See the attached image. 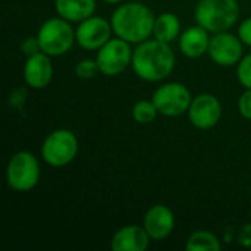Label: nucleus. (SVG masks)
<instances>
[{"label":"nucleus","instance_id":"obj_4","mask_svg":"<svg viewBox=\"0 0 251 251\" xmlns=\"http://www.w3.org/2000/svg\"><path fill=\"white\" fill-rule=\"evenodd\" d=\"M37 40L40 50L49 56H62L71 50L76 41L75 31L69 25V21L63 18L47 19L38 29Z\"/></svg>","mask_w":251,"mask_h":251},{"label":"nucleus","instance_id":"obj_20","mask_svg":"<svg viewBox=\"0 0 251 251\" xmlns=\"http://www.w3.org/2000/svg\"><path fill=\"white\" fill-rule=\"evenodd\" d=\"M100 72L99 63L94 59H82L75 66V75L79 79H91Z\"/></svg>","mask_w":251,"mask_h":251},{"label":"nucleus","instance_id":"obj_15","mask_svg":"<svg viewBox=\"0 0 251 251\" xmlns=\"http://www.w3.org/2000/svg\"><path fill=\"white\" fill-rule=\"evenodd\" d=\"M209 44H210L209 31L199 24L196 26L185 29L179 37V50L182 51L184 56L190 59H196L207 53Z\"/></svg>","mask_w":251,"mask_h":251},{"label":"nucleus","instance_id":"obj_17","mask_svg":"<svg viewBox=\"0 0 251 251\" xmlns=\"http://www.w3.org/2000/svg\"><path fill=\"white\" fill-rule=\"evenodd\" d=\"M181 31V22L172 12H165L154 19L153 35L156 40L163 43H172Z\"/></svg>","mask_w":251,"mask_h":251},{"label":"nucleus","instance_id":"obj_23","mask_svg":"<svg viewBox=\"0 0 251 251\" xmlns=\"http://www.w3.org/2000/svg\"><path fill=\"white\" fill-rule=\"evenodd\" d=\"M238 37L241 38V41L247 46L251 47V18L246 19L240 28H238Z\"/></svg>","mask_w":251,"mask_h":251},{"label":"nucleus","instance_id":"obj_1","mask_svg":"<svg viewBox=\"0 0 251 251\" xmlns=\"http://www.w3.org/2000/svg\"><path fill=\"white\" fill-rule=\"evenodd\" d=\"M132 69L144 81L157 82L168 78L175 66V54L169 43L146 40L132 53Z\"/></svg>","mask_w":251,"mask_h":251},{"label":"nucleus","instance_id":"obj_19","mask_svg":"<svg viewBox=\"0 0 251 251\" xmlns=\"http://www.w3.org/2000/svg\"><path fill=\"white\" fill-rule=\"evenodd\" d=\"M159 110L156 107V104L149 100H140L134 104L132 107V118L137 124H141V125H146V124H150L156 119Z\"/></svg>","mask_w":251,"mask_h":251},{"label":"nucleus","instance_id":"obj_10","mask_svg":"<svg viewBox=\"0 0 251 251\" xmlns=\"http://www.w3.org/2000/svg\"><path fill=\"white\" fill-rule=\"evenodd\" d=\"M209 56L219 66H234L243 57V41L226 31L216 32L210 38Z\"/></svg>","mask_w":251,"mask_h":251},{"label":"nucleus","instance_id":"obj_22","mask_svg":"<svg viewBox=\"0 0 251 251\" xmlns=\"http://www.w3.org/2000/svg\"><path fill=\"white\" fill-rule=\"evenodd\" d=\"M238 109L246 119H251V88H246V91L241 94L238 100Z\"/></svg>","mask_w":251,"mask_h":251},{"label":"nucleus","instance_id":"obj_8","mask_svg":"<svg viewBox=\"0 0 251 251\" xmlns=\"http://www.w3.org/2000/svg\"><path fill=\"white\" fill-rule=\"evenodd\" d=\"M131 43L116 37L110 38L101 49L97 51V63L100 68V74L106 76H116L122 74L132 62V50L129 47Z\"/></svg>","mask_w":251,"mask_h":251},{"label":"nucleus","instance_id":"obj_9","mask_svg":"<svg viewBox=\"0 0 251 251\" xmlns=\"http://www.w3.org/2000/svg\"><path fill=\"white\" fill-rule=\"evenodd\" d=\"M112 31V24L107 22L104 18L90 16L78 25L75 37L78 46H81L82 49L99 50L110 40Z\"/></svg>","mask_w":251,"mask_h":251},{"label":"nucleus","instance_id":"obj_25","mask_svg":"<svg viewBox=\"0 0 251 251\" xmlns=\"http://www.w3.org/2000/svg\"><path fill=\"white\" fill-rule=\"evenodd\" d=\"M103 1H106V3H109V4H116V3H119V1H122V0H103Z\"/></svg>","mask_w":251,"mask_h":251},{"label":"nucleus","instance_id":"obj_7","mask_svg":"<svg viewBox=\"0 0 251 251\" xmlns=\"http://www.w3.org/2000/svg\"><path fill=\"white\" fill-rule=\"evenodd\" d=\"M193 101L190 90L181 82H168L160 85L153 94V103L160 115L175 118L188 112Z\"/></svg>","mask_w":251,"mask_h":251},{"label":"nucleus","instance_id":"obj_14","mask_svg":"<svg viewBox=\"0 0 251 251\" xmlns=\"http://www.w3.org/2000/svg\"><path fill=\"white\" fill-rule=\"evenodd\" d=\"M150 240L144 226L128 225L115 232L110 247L113 251H146Z\"/></svg>","mask_w":251,"mask_h":251},{"label":"nucleus","instance_id":"obj_21","mask_svg":"<svg viewBox=\"0 0 251 251\" xmlns=\"http://www.w3.org/2000/svg\"><path fill=\"white\" fill-rule=\"evenodd\" d=\"M237 75L241 85H244L246 88H251V53L240 60Z\"/></svg>","mask_w":251,"mask_h":251},{"label":"nucleus","instance_id":"obj_18","mask_svg":"<svg viewBox=\"0 0 251 251\" xmlns=\"http://www.w3.org/2000/svg\"><path fill=\"white\" fill-rule=\"evenodd\" d=\"M185 249L188 251H219L221 243L218 237L213 235L212 232L197 231L188 238Z\"/></svg>","mask_w":251,"mask_h":251},{"label":"nucleus","instance_id":"obj_13","mask_svg":"<svg viewBox=\"0 0 251 251\" xmlns=\"http://www.w3.org/2000/svg\"><path fill=\"white\" fill-rule=\"evenodd\" d=\"M53 76V65L50 62V56L38 51L35 54L28 56L24 65V79L25 82L35 90H41L47 87Z\"/></svg>","mask_w":251,"mask_h":251},{"label":"nucleus","instance_id":"obj_16","mask_svg":"<svg viewBox=\"0 0 251 251\" xmlns=\"http://www.w3.org/2000/svg\"><path fill=\"white\" fill-rule=\"evenodd\" d=\"M54 9L60 18L69 22H82L94 15L96 0H56Z\"/></svg>","mask_w":251,"mask_h":251},{"label":"nucleus","instance_id":"obj_2","mask_svg":"<svg viewBox=\"0 0 251 251\" xmlns=\"http://www.w3.org/2000/svg\"><path fill=\"white\" fill-rule=\"evenodd\" d=\"M154 19L150 7L138 1H129L113 12L110 24L116 37L131 44H140L153 34Z\"/></svg>","mask_w":251,"mask_h":251},{"label":"nucleus","instance_id":"obj_6","mask_svg":"<svg viewBox=\"0 0 251 251\" xmlns=\"http://www.w3.org/2000/svg\"><path fill=\"white\" fill-rule=\"evenodd\" d=\"M78 153V138L69 129H56L44 140L41 156L53 168L69 165Z\"/></svg>","mask_w":251,"mask_h":251},{"label":"nucleus","instance_id":"obj_3","mask_svg":"<svg viewBox=\"0 0 251 251\" xmlns=\"http://www.w3.org/2000/svg\"><path fill=\"white\" fill-rule=\"evenodd\" d=\"M194 16L199 25L209 32L228 31L240 16L237 0H200L196 6Z\"/></svg>","mask_w":251,"mask_h":251},{"label":"nucleus","instance_id":"obj_12","mask_svg":"<svg viewBox=\"0 0 251 251\" xmlns=\"http://www.w3.org/2000/svg\"><path fill=\"white\" fill-rule=\"evenodd\" d=\"M143 226L151 240L162 241L172 234L175 228V216L165 204H156L147 210Z\"/></svg>","mask_w":251,"mask_h":251},{"label":"nucleus","instance_id":"obj_24","mask_svg":"<svg viewBox=\"0 0 251 251\" xmlns=\"http://www.w3.org/2000/svg\"><path fill=\"white\" fill-rule=\"evenodd\" d=\"M21 49H22V51H24L25 54H28V56H31V54H35V53L41 51V50H40L38 40H37V38H34V37H29V38L24 40V43L21 44Z\"/></svg>","mask_w":251,"mask_h":251},{"label":"nucleus","instance_id":"obj_5","mask_svg":"<svg viewBox=\"0 0 251 251\" xmlns=\"http://www.w3.org/2000/svg\"><path fill=\"white\" fill-rule=\"evenodd\" d=\"M7 185L15 191H29L40 181V165L29 151H18L12 156L6 169Z\"/></svg>","mask_w":251,"mask_h":251},{"label":"nucleus","instance_id":"obj_11","mask_svg":"<svg viewBox=\"0 0 251 251\" xmlns=\"http://www.w3.org/2000/svg\"><path fill=\"white\" fill-rule=\"evenodd\" d=\"M222 116V104L213 94L204 93L199 94L193 99L188 118L190 122L199 129H210L213 128Z\"/></svg>","mask_w":251,"mask_h":251}]
</instances>
